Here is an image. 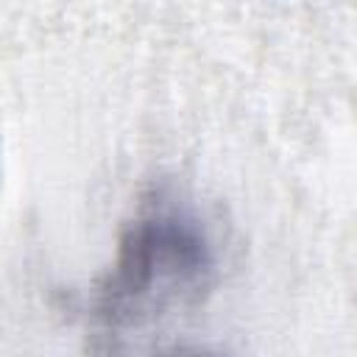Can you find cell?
I'll use <instances>...</instances> for the list:
<instances>
[{
  "mask_svg": "<svg viewBox=\"0 0 357 357\" xmlns=\"http://www.w3.org/2000/svg\"><path fill=\"white\" fill-rule=\"evenodd\" d=\"M212 262V243L204 226L190 212L156 206L126 229L100 287L98 312L109 324L128 321L156 293L204 282Z\"/></svg>",
  "mask_w": 357,
  "mask_h": 357,
  "instance_id": "obj_1",
  "label": "cell"
},
{
  "mask_svg": "<svg viewBox=\"0 0 357 357\" xmlns=\"http://www.w3.org/2000/svg\"><path fill=\"white\" fill-rule=\"evenodd\" d=\"M162 357H218V354H212L206 349H198V346H176V349L165 351Z\"/></svg>",
  "mask_w": 357,
  "mask_h": 357,
  "instance_id": "obj_2",
  "label": "cell"
}]
</instances>
